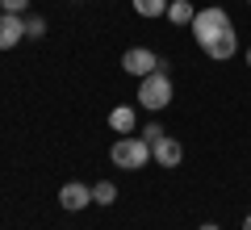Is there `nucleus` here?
<instances>
[{"mask_svg":"<svg viewBox=\"0 0 251 230\" xmlns=\"http://www.w3.org/2000/svg\"><path fill=\"white\" fill-rule=\"evenodd\" d=\"M109 159L122 172H143L155 155H151V142L147 138H138V134H117V142L109 147Z\"/></svg>","mask_w":251,"mask_h":230,"instance_id":"f257e3e1","label":"nucleus"},{"mask_svg":"<svg viewBox=\"0 0 251 230\" xmlns=\"http://www.w3.org/2000/svg\"><path fill=\"white\" fill-rule=\"evenodd\" d=\"M188 29H193V38H197L201 51H209L222 34H230V29H234V21H230V13H226L222 4H209V9H197V17H193V26H188Z\"/></svg>","mask_w":251,"mask_h":230,"instance_id":"f03ea898","label":"nucleus"},{"mask_svg":"<svg viewBox=\"0 0 251 230\" xmlns=\"http://www.w3.org/2000/svg\"><path fill=\"white\" fill-rule=\"evenodd\" d=\"M172 97H176V88H172V76H168V63H163L159 71H151V76H143L138 80V105L151 109V113H159V109L172 105Z\"/></svg>","mask_w":251,"mask_h":230,"instance_id":"7ed1b4c3","label":"nucleus"},{"mask_svg":"<svg viewBox=\"0 0 251 230\" xmlns=\"http://www.w3.org/2000/svg\"><path fill=\"white\" fill-rule=\"evenodd\" d=\"M163 59L155 51H147V46H130V51L122 54V71H130L134 80H143V76H151V71H159Z\"/></svg>","mask_w":251,"mask_h":230,"instance_id":"20e7f679","label":"nucleus"},{"mask_svg":"<svg viewBox=\"0 0 251 230\" xmlns=\"http://www.w3.org/2000/svg\"><path fill=\"white\" fill-rule=\"evenodd\" d=\"M59 205L67 213H80L92 205V184H80V180H67V184L59 188Z\"/></svg>","mask_w":251,"mask_h":230,"instance_id":"39448f33","label":"nucleus"},{"mask_svg":"<svg viewBox=\"0 0 251 230\" xmlns=\"http://www.w3.org/2000/svg\"><path fill=\"white\" fill-rule=\"evenodd\" d=\"M25 42V17L21 13H0V51H13Z\"/></svg>","mask_w":251,"mask_h":230,"instance_id":"423d86ee","label":"nucleus"},{"mask_svg":"<svg viewBox=\"0 0 251 230\" xmlns=\"http://www.w3.org/2000/svg\"><path fill=\"white\" fill-rule=\"evenodd\" d=\"M151 155H155V163H159V168H180V163H184V147H180L172 134H163V138L155 142Z\"/></svg>","mask_w":251,"mask_h":230,"instance_id":"0eeeda50","label":"nucleus"},{"mask_svg":"<svg viewBox=\"0 0 251 230\" xmlns=\"http://www.w3.org/2000/svg\"><path fill=\"white\" fill-rule=\"evenodd\" d=\"M134 126H138V109L134 105L109 109V130H113V134H134Z\"/></svg>","mask_w":251,"mask_h":230,"instance_id":"6e6552de","label":"nucleus"},{"mask_svg":"<svg viewBox=\"0 0 251 230\" xmlns=\"http://www.w3.org/2000/svg\"><path fill=\"white\" fill-rule=\"evenodd\" d=\"M209 59H218V63H226V59H234V54H239V29H230V34H222L218 38L214 46H209Z\"/></svg>","mask_w":251,"mask_h":230,"instance_id":"1a4fd4ad","label":"nucleus"},{"mask_svg":"<svg viewBox=\"0 0 251 230\" xmlns=\"http://www.w3.org/2000/svg\"><path fill=\"white\" fill-rule=\"evenodd\" d=\"M163 17H168L172 26H193V17H197V4H193V0H172Z\"/></svg>","mask_w":251,"mask_h":230,"instance_id":"9d476101","label":"nucleus"},{"mask_svg":"<svg viewBox=\"0 0 251 230\" xmlns=\"http://www.w3.org/2000/svg\"><path fill=\"white\" fill-rule=\"evenodd\" d=\"M130 4H134V13H138V17L155 21V17H163V13H168V4H172V0H130Z\"/></svg>","mask_w":251,"mask_h":230,"instance_id":"9b49d317","label":"nucleus"},{"mask_svg":"<svg viewBox=\"0 0 251 230\" xmlns=\"http://www.w3.org/2000/svg\"><path fill=\"white\" fill-rule=\"evenodd\" d=\"M113 201H117V184H109V180L92 184V205H113Z\"/></svg>","mask_w":251,"mask_h":230,"instance_id":"f8f14e48","label":"nucleus"},{"mask_svg":"<svg viewBox=\"0 0 251 230\" xmlns=\"http://www.w3.org/2000/svg\"><path fill=\"white\" fill-rule=\"evenodd\" d=\"M25 38H34V42L46 38V21L38 17V13H25Z\"/></svg>","mask_w":251,"mask_h":230,"instance_id":"ddd939ff","label":"nucleus"},{"mask_svg":"<svg viewBox=\"0 0 251 230\" xmlns=\"http://www.w3.org/2000/svg\"><path fill=\"white\" fill-rule=\"evenodd\" d=\"M163 134H168V130H163V126H159V122H147V126H143V138H147V142H151V147H155V142H159V138H163Z\"/></svg>","mask_w":251,"mask_h":230,"instance_id":"4468645a","label":"nucleus"},{"mask_svg":"<svg viewBox=\"0 0 251 230\" xmlns=\"http://www.w3.org/2000/svg\"><path fill=\"white\" fill-rule=\"evenodd\" d=\"M25 9H29V0H0V13H21L25 17Z\"/></svg>","mask_w":251,"mask_h":230,"instance_id":"2eb2a0df","label":"nucleus"},{"mask_svg":"<svg viewBox=\"0 0 251 230\" xmlns=\"http://www.w3.org/2000/svg\"><path fill=\"white\" fill-rule=\"evenodd\" d=\"M197 230H222V226H214V222H205V226H197Z\"/></svg>","mask_w":251,"mask_h":230,"instance_id":"dca6fc26","label":"nucleus"},{"mask_svg":"<svg viewBox=\"0 0 251 230\" xmlns=\"http://www.w3.org/2000/svg\"><path fill=\"white\" fill-rule=\"evenodd\" d=\"M243 230H251V213H247V218H243Z\"/></svg>","mask_w":251,"mask_h":230,"instance_id":"f3484780","label":"nucleus"},{"mask_svg":"<svg viewBox=\"0 0 251 230\" xmlns=\"http://www.w3.org/2000/svg\"><path fill=\"white\" fill-rule=\"evenodd\" d=\"M243 59H247V67H251V46H247V54H243Z\"/></svg>","mask_w":251,"mask_h":230,"instance_id":"a211bd4d","label":"nucleus"},{"mask_svg":"<svg viewBox=\"0 0 251 230\" xmlns=\"http://www.w3.org/2000/svg\"><path fill=\"white\" fill-rule=\"evenodd\" d=\"M247 4H251V0H247Z\"/></svg>","mask_w":251,"mask_h":230,"instance_id":"6ab92c4d","label":"nucleus"}]
</instances>
